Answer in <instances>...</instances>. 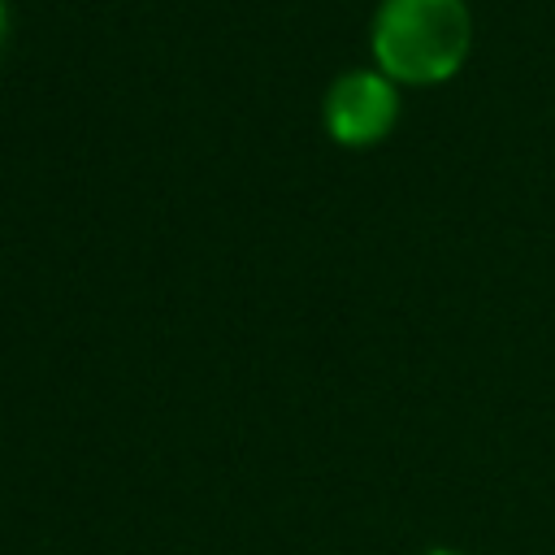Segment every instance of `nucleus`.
I'll use <instances>...</instances> for the list:
<instances>
[{"label": "nucleus", "mask_w": 555, "mask_h": 555, "mask_svg": "<svg viewBox=\"0 0 555 555\" xmlns=\"http://www.w3.org/2000/svg\"><path fill=\"white\" fill-rule=\"evenodd\" d=\"M421 555H468V551H460V546H429V551H421Z\"/></svg>", "instance_id": "obj_4"}, {"label": "nucleus", "mask_w": 555, "mask_h": 555, "mask_svg": "<svg viewBox=\"0 0 555 555\" xmlns=\"http://www.w3.org/2000/svg\"><path fill=\"white\" fill-rule=\"evenodd\" d=\"M468 0H377L369 17L373 65L399 87H442L473 56Z\"/></svg>", "instance_id": "obj_1"}, {"label": "nucleus", "mask_w": 555, "mask_h": 555, "mask_svg": "<svg viewBox=\"0 0 555 555\" xmlns=\"http://www.w3.org/2000/svg\"><path fill=\"white\" fill-rule=\"evenodd\" d=\"M9 35H13V4H9V0H0V52H4Z\"/></svg>", "instance_id": "obj_3"}, {"label": "nucleus", "mask_w": 555, "mask_h": 555, "mask_svg": "<svg viewBox=\"0 0 555 555\" xmlns=\"http://www.w3.org/2000/svg\"><path fill=\"white\" fill-rule=\"evenodd\" d=\"M399 117H403V87L390 82L377 65L343 69L321 95V130L330 134V143L347 152L386 143Z\"/></svg>", "instance_id": "obj_2"}]
</instances>
